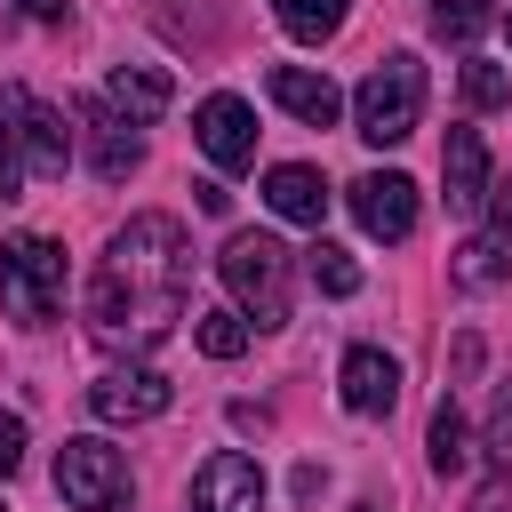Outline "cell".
<instances>
[{
  "mask_svg": "<svg viewBox=\"0 0 512 512\" xmlns=\"http://www.w3.org/2000/svg\"><path fill=\"white\" fill-rule=\"evenodd\" d=\"M304 272H312L320 296H352V288H360V264H352L336 240H312V248H304Z\"/></svg>",
  "mask_w": 512,
  "mask_h": 512,
  "instance_id": "obj_24",
  "label": "cell"
},
{
  "mask_svg": "<svg viewBox=\"0 0 512 512\" xmlns=\"http://www.w3.org/2000/svg\"><path fill=\"white\" fill-rule=\"evenodd\" d=\"M128 488H136V480H128V456H120L112 440L80 432V440L56 448V496H64L72 512H120Z\"/></svg>",
  "mask_w": 512,
  "mask_h": 512,
  "instance_id": "obj_5",
  "label": "cell"
},
{
  "mask_svg": "<svg viewBox=\"0 0 512 512\" xmlns=\"http://www.w3.org/2000/svg\"><path fill=\"white\" fill-rule=\"evenodd\" d=\"M456 288H496L504 272H512V176L504 184H488V200H480V224H472V240L456 248Z\"/></svg>",
  "mask_w": 512,
  "mask_h": 512,
  "instance_id": "obj_6",
  "label": "cell"
},
{
  "mask_svg": "<svg viewBox=\"0 0 512 512\" xmlns=\"http://www.w3.org/2000/svg\"><path fill=\"white\" fill-rule=\"evenodd\" d=\"M168 72H152V64H112V80H104V104L120 112V120H136V128H152L160 112H168Z\"/></svg>",
  "mask_w": 512,
  "mask_h": 512,
  "instance_id": "obj_17",
  "label": "cell"
},
{
  "mask_svg": "<svg viewBox=\"0 0 512 512\" xmlns=\"http://www.w3.org/2000/svg\"><path fill=\"white\" fill-rule=\"evenodd\" d=\"M272 16H280V32H288V40L320 48V40H336V32H344L352 0H272Z\"/></svg>",
  "mask_w": 512,
  "mask_h": 512,
  "instance_id": "obj_20",
  "label": "cell"
},
{
  "mask_svg": "<svg viewBox=\"0 0 512 512\" xmlns=\"http://www.w3.org/2000/svg\"><path fill=\"white\" fill-rule=\"evenodd\" d=\"M336 384H344V408H352V416H392V400H400V360L376 352V344H352L344 368H336Z\"/></svg>",
  "mask_w": 512,
  "mask_h": 512,
  "instance_id": "obj_12",
  "label": "cell"
},
{
  "mask_svg": "<svg viewBox=\"0 0 512 512\" xmlns=\"http://www.w3.org/2000/svg\"><path fill=\"white\" fill-rule=\"evenodd\" d=\"M264 88H272V104L296 112L304 128H336V112H344V88H336L328 72H304V64H272Z\"/></svg>",
  "mask_w": 512,
  "mask_h": 512,
  "instance_id": "obj_13",
  "label": "cell"
},
{
  "mask_svg": "<svg viewBox=\"0 0 512 512\" xmlns=\"http://www.w3.org/2000/svg\"><path fill=\"white\" fill-rule=\"evenodd\" d=\"M184 288H192V240L176 216H128L104 256H96V280H88V328L104 344H160L168 320L184 312Z\"/></svg>",
  "mask_w": 512,
  "mask_h": 512,
  "instance_id": "obj_1",
  "label": "cell"
},
{
  "mask_svg": "<svg viewBox=\"0 0 512 512\" xmlns=\"http://www.w3.org/2000/svg\"><path fill=\"white\" fill-rule=\"evenodd\" d=\"M440 184H448V208L480 216V200H488V144H480V128H448V144H440Z\"/></svg>",
  "mask_w": 512,
  "mask_h": 512,
  "instance_id": "obj_14",
  "label": "cell"
},
{
  "mask_svg": "<svg viewBox=\"0 0 512 512\" xmlns=\"http://www.w3.org/2000/svg\"><path fill=\"white\" fill-rule=\"evenodd\" d=\"M16 464H24V416H8V408H0V480H8Z\"/></svg>",
  "mask_w": 512,
  "mask_h": 512,
  "instance_id": "obj_26",
  "label": "cell"
},
{
  "mask_svg": "<svg viewBox=\"0 0 512 512\" xmlns=\"http://www.w3.org/2000/svg\"><path fill=\"white\" fill-rule=\"evenodd\" d=\"M224 288H232V312L248 328H280L288 320V248L272 232H232L224 256H216Z\"/></svg>",
  "mask_w": 512,
  "mask_h": 512,
  "instance_id": "obj_2",
  "label": "cell"
},
{
  "mask_svg": "<svg viewBox=\"0 0 512 512\" xmlns=\"http://www.w3.org/2000/svg\"><path fill=\"white\" fill-rule=\"evenodd\" d=\"M0 304L16 328H48L56 304H64V248L48 232H16L0 248Z\"/></svg>",
  "mask_w": 512,
  "mask_h": 512,
  "instance_id": "obj_3",
  "label": "cell"
},
{
  "mask_svg": "<svg viewBox=\"0 0 512 512\" xmlns=\"http://www.w3.org/2000/svg\"><path fill=\"white\" fill-rule=\"evenodd\" d=\"M192 192H200V216H224V208H232V192H224V184H192Z\"/></svg>",
  "mask_w": 512,
  "mask_h": 512,
  "instance_id": "obj_27",
  "label": "cell"
},
{
  "mask_svg": "<svg viewBox=\"0 0 512 512\" xmlns=\"http://www.w3.org/2000/svg\"><path fill=\"white\" fill-rule=\"evenodd\" d=\"M24 88H0V200H16L24 184H32V168H24Z\"/></svg>",
  "mask_w": 512,
  "mask_h": 512,
  "instance_id": "obj_21",
  "label": "cell"
},
{
  "mask_svg": "<svg viewBox=\"0 0 512 512\" xmlns=\"http://www.w3.org/2000/svg\"><path fill=\"white\" fill-rule=\"evenodd\" d=\"M480 504L472 512H504V488H512V384H496V408H488V440H480Z\"/></svg>",
  "mask_w": 512,
  "mask_h": 512,
  "instance_id": "obj_18",
  "label": "cell"
},
{
  "mask_svg": "<svg viewBox=\"0 0 512 512\" xmlns=\"http://www.w3.org/2000/svg\"><path fill=\"white\" fill-rule=\"evenodd\" d=\"M16 112H24V168H32L40 184H48V176H64V168H72V128H64V112H56V104H40L32 88H24V104H16Z\"/></svg>",
  "mask_w": 512,
  "mask_h": 512,
  "instance_id": "obj_16",
  "label": "cell"
},
{
  "mask_svg": "<svg viewBox=\"0 0 512 512\" xmlns=\"http://www.w3.org/2000/svg\"><path fill=\"white\" fill-rule=\"evenodd\" d=\"M88 408L104 416V424H144V416H160L168 408V376L160 368H104L96 384H88Z\"/></svg>",
  "mask_w": 512,
  "mask_h": 512,
  "instance_id": "obj_10",
  "label": "cell"
},
{
  "mask_svg": "<svg viewBox=\"0 0 512 512\" xmlns=\"http://www.w3.org/2000/svg\"><path fill=\"white\" fill-rule=\"evenodd\" d=\"M504 96H512V80H504V64H488V56H472V64H464V104H472V112H496Z\"/></svg>",
  "mask_w": 512,
  "mask_h": 512,
  "instance_id": "obj_25",
  "label": "cell"
},
{
  "mask_svg": "<svg viewBox=\"0 0 512 512\" xmlns=\"http://www.w3.org/2000/svg\"><path fill=\"white\" fill-rule=\"evenodd\" d=\"M192 512H264V464L240 448H216L192 472Z\"/></svg>",
  "mask_w": 512,
  "mask_h": 512,
  "instance_id": "obj_9",
  "label": "cell"
},
{
  "mask_svg": "<svg viewBox=\"0 0 512 512\" xmlns=\"http://www.w3.org/2000/svg\"><path fill=\"white\" fill-rule=\"evenodd\" d=\"M488 24H496V0H432V32L448 48H472Z\"/></svg>",
  "mask_w": 512,
  "mask_h": 512,
  "instance_id": "obj_23",
  "label": "cell"
},
{
  "mask_svg": "<svg viewBox=\"0 0 512 512\" xmlns=\"http://www.w3.org/2000/svg\"><path fill=\"white\" fill-rule=\"evenodd\" d=\"M352 512H384V504H368V496H360V504H352Z\"/></svg>",
  "mask_w": 512,
  "mask_h": 512,
  "instance_id": "obj_29",
  "label": "cell"
},
{
  "mask_svg": "<svg viewBox=\"0 0 512 512\" xmlns=\"http://www.w3.org/2000/svg\"><path fill=\"white\" fill-rule=\"evenodd\" d=\"M16 8H24V16H40V24H56V16L72 8V0H16Z\"/></svg>",
  "mask_w": 512,
  "mask_h": 512,
  "instance_id": "obj_28",
  "label": "cell"
},
{
  "mask_svg": "<svg viewBox=\"0 0 512 512\" xmlns=\"http://www.w3.org/2000/svg\"><path fill=\"white\" fill-rule=\"evenodd\" d=\"M264 208L320 232V216H328V176L304 168V160H280V168H264Z\"/></svg>",
  "mask_w": 512,
  "mask_h": 512,
  "instance_id": "obj_15",
  "label": "cell"
},
{
  "mask_svg": "<svg viewBox=\"0 0 512 512\" xmlns=\"http://www.w3.org/2000/svg\"><path fill=\"white\" fill-rule=\"evenodd\" d=\"M192 336H200V352H208V360H240L256 328H248L232 304H208V312H192Z\"/></svg>",
  "mask_w": 512,
  "mask_h": 512,
  "instance_id": "obj_22",
  "label": "cell"
},
{
  "mask_svg": "<svg viewBox=\"0 0 512 512\" xmlns=\"http://www.w3.org/2000/svg\"><path fill=\"white\" fill-rule=\"evenodd\" d=\"M344 200H352V224H360L368 240H408V232H416V184H408L400 168H368Z\"/></svg>",
  "mask_w": 512,
  "mask_h": 512,
  "instance_id": "obj_7",
  "label": "cell"
},
{
  "mask_svg": "<svg viewBox=\"0 0 512 512\" xmlns=\"http://www.w3.org/2000/svg\"><path fill=\"white\" fill-rule=\"evenodd\" d=\"M424 448H432V472H440V480H464V472L480 464L472 424H464V408H456V400H440V408H432V440H424Z\"/></svg>",
  "mask_w": 512,
  "mask_h": 512,
  "instance_id": "obj_19",
  "label": "cell"
},
{
  "mask_svg": "<svg viewBox=\"0 0 512 512\" xmlns=\"http://www.w3.org/2000/svg\"><path fill=\"white\" fill-rule=\"evenodd\" d=\"M352 120H360L368 144H400V136H416V120H424V64H416L408 48H392V56L352 88Z\"/></svg>",
  "mask_w": 512,
  "mask_h": 512,
  "instance_id": "obj_4",
  "label": "cell"
},
{
  "mask_svg": "<svg viewBox=\"0 0 512 512\" xmlns=\"http://www.w3.org/2000/svg\"><path fill=\"white\" fill-rule=\"evenodd\" d=\"M504 40H512V16H504Z\"/></svg>",
  "mask_w": 512,
  "mask_h": 512,
  "instance_id": "obj_30",
  "label": "cell"
},
{
  "mask_svg": "<svg viewBox=\"0 0 512 512\" xmlns=\"http://www.w3.org/2000/svg\"><path fill=\"white\" fill-rule=\"evenodd\" d=\"M192 136H200V152H208L224 176L256 168V112H248L240 96H200V112H192Z\"/></svg>",
  "mask_w": 512,
  "mask_h": 512,
  "instance_id": "obj_8",
  "label": "cell"
},
{
  "mask_svg": "<svg viewBox=\"0 0 512 512\" xmlns=\"http://www.w3.org/2000/svg\"><path fill=\"white\" fill-rule=\"evenodd\" d=\"M80 128H88V168H96L104 184H128V176L144 168V136H136V120H120L104 96L80 104Z\"/></svg>",
  "mask_w": 512,
  "mask_h": 512,
  "instance_id": "obj_11",
  "label": "cell"
}]
</instances>
